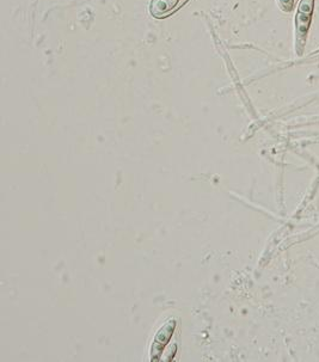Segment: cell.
Returning <instances> with one entry per match:
<instances>
[{
	"label": "cell",
	"instance_id": "6da1fadb",
	"mask_svg": "<svg viewBox=\"0 0 319 362\" xmlns=\"http://www.w3.org/2000/svg\"><path fill=\"white\" fill-rule=\"evenodd\" d=\"M311 16L312 15H305V13L298 12L297 17H295V25H297V54L301 55L304 47L306 45V39L308 29H310L311 24Z\"/></svg>",
	"mask_w": 319,
	"mask_h": 362
},
{
	"label": "cell",
	"instance_id": "7a4b0ae2",
	"mask_svg": "<svg viewBox=\"0 0 319 362\" xmlns=\"http://www.w3.org/2000/svg\"><path fill=\"white\" fill-rule=\"evenodd\" d=\"M178 0H153L152 2V15L155 17H163L166 16L172 9L175 8V5L177 4Z\"/></svg>",
	"mask_w": 319,
	"mask_h": 362
},
{
	"label": "cell",
	"instance_id": "3957f363",
	"mask_svg": "<svg viewBox=\"0 0 319 362\" xmlns=\"http://www.w3.org/2000/svg\"><path fill=\"white\" fill-rule=\"evenodd\" d=\"M314 9V0H300L298 12L305 13V15H312Z\"/></svg>",
	"mask_w": 319,
	"mask_h": 362
},
{
	"label": "cell",
	"instance_id": "277c9868",
	"mask_svg": "<svg viewBox=\"0 0 319 362\" xmlns=\"http://www.w3.org/2000/svg\"><path fill=\"white\" fill-rule=\"evenodd\" d=\"M280 5L284 11H292L294 6V0H280Z\"/></svg>",
	"mask_w": 319,
	"mask_h": 362
}]
</instances>
